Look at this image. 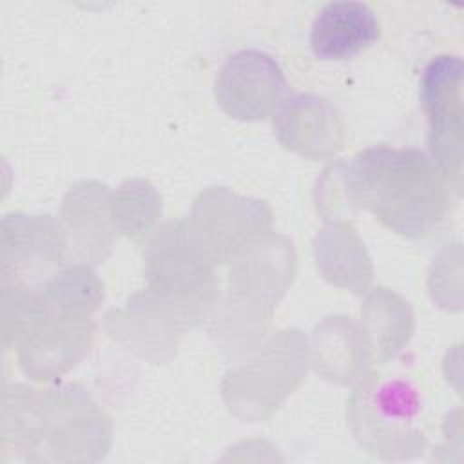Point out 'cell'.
Listing matches in <instances>:
<instances>
[{
  "label": "cell",
  "instance_id": "6da1fadb",
  "mask_svg": "<svg viewBox=\"0 0 464 464\" xmlns=\"http://www.w3.org/2000/svg\"><path fill=\"white\" fill-rule=\"evenodd\" d=\"M335 172L348 207L370 212L410 239L437 232L459 196L431 156L410 147L364 149L348 165H337Z\"/></svg>",
  "mask_w": 464,
  "mask_h": 464
},
{
  "label": "cell",
  "instance_id": "7a4b0ae2",
  "mask_svg": "<svg viewBox=\"0 0 464 464\" xmlns=\"http://www.w3.org/2000/svg\"><path fill=\"white\" fill-rule=\"evenodd\" d=\"M346 420L357 442L384 460L413 457L426 444L422 395L401 375H364L346 402Z\"/></svg>",
  "mask_w": 464,
  "mask_h": 464
},
{
  "label": "cell",
  "instance_id": "3957f363",
  "mask_svg": "<svg viewBox=\"0 0 464 464\" xmlns=\"http://www.w3.org/2000/svg\"><path fill=\"white\" fill-rule=\"evenodd\" d=\"M210 265L181 223L167 225L150 245L147 276L152 292L183 326L201 321L212 306L216 281Z\"/></svg>",
  "mask_w": 464,
  "mask_h": 464
},
{
  "label": "cell",
  "instance_id": "277c9868",
  "mask_svg": "<svg viewBox=\"0 0 464 464\" xmlns=\"http://www.w3.org/2000/svg\"><path fill=\"white\" fill-rule=\"evenodd\" d=\"M420 105L428 118V147L431 160L451 181L457 194L462 188L464 109L462 60L453 54L435 56L422 71Z\"/></svg>",
  "mask_w": 464,
  "mask_h": 464
},
{
  "label": "cell",
  "instance_id": "5b68a950",
  "mask_svg": "<svg viewBox=\"0 0 464 464\" xmlns=\"http://www.w3.org/2000/svg\"><path fill=\"white\" fill-rule=\"evenodd\" d=\"M268 225L270 212L263 203L208 190L196 199L187 234L210 263H225L259 245Z\"/></svg>",
  "mask_w": 464,
  "mask_h": 464
},
{
  "label": "cell",
  "instance_id": "8992f818",
  "mask_svg": "<svg viewBox=\"0 0 464 464\" xmlns=\"http://www.w3.org/2000/svg\"><path fill=\"white\" fill-rule=\"evenodd\" d=\"M288 83L281 65L265 51L241 49L230 54L214 80L221 111L239 121H261L286 100Z\"/></svg>",
  "mask_w": 464,
  "mask_h": 464
},
{
  "label": "cell",
  "instance_id": "52a82bcc",
  "mask_svg": "<svg viewBox=\"0 0 464 464\" xmlns=\"http://www.w3.org/2000/svg\"><path fill=\"white\" fill-rule=\"evenodd\" d=\"M279 143L308 160H328L344 143V123L337 109L323 96L295 94L274 114Z\"/></svg>",
  "mask_w": 464,
  "mask_h": 464
},
{
  "label": "cell",
  "instance_id": "ba28073f",
  "mask_svg": "<svg viewBox=\"0 0 464 464\" xmlns=\"http://www.w3.org/2000/svg\"><path fill=\"white\" fill-rule=\"evenodd\" d=\"M381 36V24L368 4L330 2L314 18L310 47L319 60L337 62L357 56Z\"/></svg>",
  "mask_w": 464,
  "mask_h": 464
},
{
  "label": "cell",
  "instance_id": "9c48e42d",
  "mask_svg": "<svg viewBox=\"0 0 464 464\" xmlns=\"http://www.w3.org/2000/svg\"><path fill=\"white\" fill-rule=\"evenodd\" d=\"M315 259L330 283L352 292H364L372 279L370 257L348 223H334L317 234Z\"/></svg>",
  "mask_w": 464,
  "mask_h": 464
},
{
  "label": "cell",
  "instance_id": "30bf717a",
  "mask_svg": "<svg viewBox=\"0 0 464 464\" xmlns=\"http://www.w3.org/2000/svg\"><path fill=\"white\" fill-rule=\"evenodd\" d=\"M404 304V301L390 292L388 288H375L364 303L362 317L366 332H362L368 350H373L377 361H386L393 357L404 343H408L413 326L411 310H404L390 317Z\"/></svg>",
  "mask_w": 464,
  "mask_h": 464
}]
</instances>
